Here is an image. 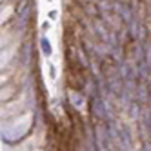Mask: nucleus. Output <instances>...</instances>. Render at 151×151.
<instances>
[{
	"label": "nucleus",
	"mask_w": 151,
	"mask_h": 151,
	"mask_svg": "<svg viewBox=\"0 0 151 151\" xmlns=\"http://www.w3.org/2000/svg\"><path fill=\"white\" fill-rule=\"evenodd\" d=\"M40 49H42V53H44L46 57H51V53H53V49H51V42H49L46 37H40Z\"/></svg>",
	"instance_id": "f257e3e1"
},
{
	"label": "nucleus",
	"mask_w": 151,
	"mask_h": 151,
	"mask_svg": "<svg viewBox=\"0 0 151 151\" xmlns=\"http://www.w3.org/2000/svg\"><path fill=\"white\" fill-rule=\"evenodd\" d=\"M69 99H71V102H73V104L77 102V107H82V106H84V99H82V96H80L78 93L71 91V93H69Z\"/></svg>",
	"instance_id": "f03ea898"
},
{
	"label": "nucleus",
	"mask_w": 151,
	"mask_h": 151,
	"mask_svg": "<svg viewBox=\"0 0 151 151\" xmlns=\"http://www.w3.org/2000/svg\"><path fill=\"white\" fill-rule=\"evenodd\" d=\"M49 18H57V11H51L49 13Z\"/></svg>",
	"instance_id": "7ed1b4c3"
}]
</instances>
